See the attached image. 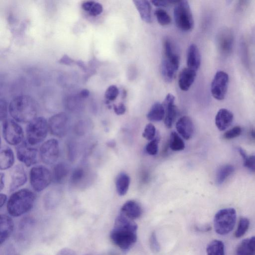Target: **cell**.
<instances>
[{"label":"cell","mask_w":255,"mask_h":255,"mask_svg":"<svg viewBox=\"0 0 255 255\" xmlns=\"http://www.w3.org/2000/svg\"><path fill=\"white\" fill-rule=\"evenodd\" d=\"M250 226L249 220L245 217L240 219L237 230L235 233V236L237 238L242 237L248 231Z\"/></svg>","instance_id":"obj_35"},{"label":"cell","mask_w":255,"mask_h":255,"mask_svg":"<svg viewBox=\"0 0 255 255\" xmlns=\"http://www.w3.org/2000/svg\"><path fill=\"white\" fill-rule=\"evenodd\" d=\"M88 171L84 167H78L72 172L70 177L71 185L77 187L82 185L88 177Z\"/></svg>","instance_id":"obj_29"},{"label":"cell","mask_w":255,"mask_h":255,"mask_svg":"<svg viewBox=\"0 0 255 255\" xmlns=\"http://www.w3.org/2000/svg\"><path fill=\"white\" fill-rule=\"evenodd\" d=\"M10 178V192L14 191L23 185L27 181V175L23 166L21 164L14 166L11 170Z\"/></svg>","instance_id":"obj_16"},{"label":"cell","mask_w":255,"mask_h":255,"mask_svg":"<svg viewBox=\"0 0 255 255\" xmlns=\"http://www.w3.org/2000/svg\"><path fill=\"white\" fill-rule=\"evenodd\" d=\"M7 114V103L5 100L1 99L0 100V118L1 122L6 119Z\"/></svg>","instance_id":"obj_43"},{"label":"cell","mask_w":255,"mask_h":255,"mask_svg":"<svg viewBox=\"0 0 255 255\" xmlns=\"http://www.w3.org/2000/svg\"><path fill=\"white\" fill-rule=\"evenodd\" d=\"M175 97L172 94H168L164 100L162 105L165 110L164 123L167 128H171L178 114L177 107L174 104Z\"/></svg>","instance_id":"obj_15"},{"label":"cell","mask_w":255,"mask_h":255,"mask_svg":"<svg viewBox=\"0 0 255 255\" xmlns=\"http://www.w3.org/2000/svg\"><path fill=\"white\" fill-rule=\"evenodd\" d=\"M178 132L185 139L192 137L194 133V125L191 118L187 116L180 118L176 123Z\"/></svg>","instance_id":"obj_17"},{"label":"cell","mask_w":255,"mask_h":255,"mask_svg":"<svg viewBox=\"0 0 255 255\" xmlns=\"http://www.w3.org/2000/svg\"><path fill=\"white\" fill-rule=\"evenodd\" d=\"M114 110L117 115H122L125 113L126 108L123 103H120L118 105L114 106Z\"/></svg>","instance_id":"obj_47"},{"label":"cell","mask_w":255,"mask_h":255,"mask_svg":"<svg viewBox=\"0 0 255 255\" xmlns=\"http://www.w3.org/2000/svg\"><path fill=\"white\" fill-rule=\"evenodd\" d=\"M7 196L5 194L0 193V207L1 208L6 201Z\"/></svg>","instance_id":"obj_52"},{"label":"cell","mask_w":255,"mask_h":255,"mask_svg":"<svg viewBox=\"0 0 255 255\" xmlns=\"http://www.w3.org/2000/svg\"><path fill=\"white\" fill-rule=\"evenodd\" d=\"M201 64V56L198 47L194 44H191L187 54V67L197 71Z\"/></svg>","instance_id":"obj_22"},{"label":"cell","mask_w":255,"mask_h":255,"mask_svg":"<svg viewBox=\"0 0 255 255\" xmlns=\"http://www.w3.org/2000/svg\"><path fill=\"white\" fill-rule=\"evenodd\" d=\"M169 146L173 151H180L185 148V144L180 136L175 131L171 133L169 137Z\"/></svg>","instance_id":"obj_33"},{"label":"cell","mask_w":255,"mask_h":255,"mask_svg":"<svg viewBox=\"0 0 255 255\" xmlns=\"http://www.w3.org/2000/svg\"><path fill=\"white\" fill-rule=\"evenodd\" d=\"M196 72L188 67L182 69L178 78V85L181 90L187 91L190 89L195 80Z\"/></svg>","instance_id":"obj_18"},{"label":"cell","mask_w":255,"mask_h":255,"mask_svg":"<svg viewBox=\"0 0 255 255\" xmlns=\"http://www.w3.org/2000/svg\"><path fill=\"white\" fill-rule=\"evenodd\" d=\"M159 141V137L157 136L149 142L145 147L146 152L151 155L157 154L158 152V145Z\"/></svg>","instance_id":"obj_38"},{"label":"cell","mask_w":255,"mask_h":255,"mask_svg":"<svg viewBox=\"0 0 255 255\" xmlns=\"http://www.w3.org/2000/svg\"><path fill=\"white\" fill-rule=\"evenodd\" d=\"M218 45L221 54L224 56L229 55L234 45V36L232 30L225 28L221 30L218 36Z\"/></svg>","instance_id":"obj_14"},{"label":"cell","mask_w":255,"mask_h":255,"mask_svg":"<svg viewBox=\"0 0 255 255\" xmlns=\"http://www.w3.org/2000/svg\"><path fill=\"white\" fill-rule=\"evenodd\" d=\"M0 190L1 191L4 186V174L0 173Z\"/></svg>","instance_id":"obj_53"},{"label":"cell","mask_w":255,"mask_h":255,"mask_svg":"<svg viewBox=\"0 0 255 255\" xmlns=\"http://www.w3.org/2000/svg\"><path fill=\"white\" fill-rule=\"evenodd\" d=\"M50 133L57 137L64 136L69 128V118L64 112L57 113L51 116L48 122Z\"/></svg>","instance_id":"obj_10"},{"label":"cell","mask_w":255,"mask_h":255,"mask_svg":"<svg viewBox=\"0 0 255 255\" xmlns=\"http://www.w3.org/2000/svg\"><path fill=\"white\" fill-rule=\"evenodd\" d=\"M49 130L47 120L42 117H36L29 122L26 128L27 142L31 145L43 141Z\"/></svg>","instance_id":"obj_4"},{"label":"cell","mask_w":255,"mask_h":255,"mask_svg":"<svg viewBox=\"0 0 255 255\" xmlns=\"http://www.w3.org/2000/svg\"><path fill=\"white\" fill-rule=\"evenodd\" d=\"M234 166L231 164H226L221 166L216 173V181L217 184L221 185L234 172Z\"/></svg>","instance_id":"obj_31"},{"label":"cell","mask_w":255,"mask_h":255,"mask_svg":"<svg viewBox=\"0 0 255 255\" xmlns=\"http://www.w3.org/2000/svg\"><path fill=\"white\" fill-rule=\"evenodd\" d=\"M56 255H76V254L72 249L65 248L60 250Z\"/></svg>","instance_id":"obj_48"},{"label":"cell","mask_w":255,"mask_h":255,"mask_svg":"<svg viewBox=\"0 0 255 255\" xmlns=\"http://www.w3.org/2000/svg\"><path fill=\"white\" fill-rule=\"evenodd\" d=\"M149 244L150 249L154 253L159 252L160 246L157 240L156 236L154 232H153L150 237Z\"/></svg>","instance_id":"obj_44"},{"label":"cell","mask_w":255,"mask_h":255,"mask_svg":"<svg viewBox=\"0 0 255 255\" xmlns=\"http://www.w3.org/2000/svg\"><path fill=\"white\" fill-rule=\"evenodd\" d=\"M134 5L138 10L141 19L147 23L152 21L151 6L147 0H133Z\"/></svg>","instance_id":"obj_26"},{"label":"cell","mask_w":255,"mask_h":255,"mask_svg":"<svg viewBox=\"0 0 255 255\" xmlns=\"http://www.w3.org/2000/svg\"><path fill=\"white\" fill-rule=\"evenodd\" d=\"M142 209L140 205L134 200L126 202L122 207L120 213L134 220L139 218L142 214Z\"/></svg>","instance_id":"obj_19"},{"label":"cell","mask_w":255,"mask_h":255,"mask_svg":"<svg viewBox=\"0 0 255 255\" xmlns=\"http://www.w3.org/2000/svg\"><path fill=\"white\" fill-rule=\"evenodd\" d=\"M236 255H255V236L245 239L239 244Z\"/></svg>","instance_id":"obj_27"},{"label":"cell","mask_w":255,"mask_h":255,"mask_svg":"<svg viewBox=\"0 0 255 255\" xmlns=\"http://www.w3.org/2000/svg\"><path fill=\"white\" fill-rule=\"evenodd\" d=\"M137 226L134 220L120 214L110 233L112 242L123 250L131 247L137 240Z\"/></svg>","instance_id":"obj_1"},{"label":"cell","mask_w":255,"mask_h":255,"mask_svg":"<svg viewBox=\"0 0 255 255\" xmlns=\"http://www.w3.org/2000/svg\"><path fill=\"white\" fill-rule=\"evenodd\" d=\"M29 179L32 188L36 192H40L51 183L52 173L45 166H35L30 170Z\"/></svg>","instance_id":"obj_7"},{"label":"cell","mask_w":255,"mask_h":255,"mask_svg":"<svg viewBox=\"0 0 255 255\" xmlns=\"http://www.w3.org/2000/svg\"><path fill=\"white\" fill-rule=\"evenodd\" d=\"M39 156L45 164L55 163L59 156V145L57 139L51 138L43 143L39 149Z\"/></svg>","instance_id":"obj_9"},{"label":"cell","mask_w":255,"mask_h":255,"mask_svg":"<svg viewBox=\"0 0 255 255\" xmlns=\"http://www.w3.org/2000/svg\"><path fill=\"white\" fill-rule=\"evenodd\" d=\"M244 165L251 172L255 173V155H247L243 158Z\"/></svg>","instance_id":"obj_42"},{"label":"cell","mask_w":255,"mask_h":255,"mask_svg":"<svg viewBox=\"0 0 255 255\" xmlns=\"http://www.w3.org/2000/svg\"><path fill=\"white\" fill-rule=\"evenodd\" d=\"M102 11V5L100 3L95 1L92 8L89 11V13L91 16H95L101 14Z\"/></svg>","instance_id":"obj_45"},{"label":"cell","mask_w":255,"mask_h":255,"mask_svg":"<svg viewBox=\"0 0 255 255\" xmlns=\"http://www.w3.org/2000/svg\"><path fill=\"white\" fill-rule=\"evenodd\" d=\"M14 162V155L12 150L9 146L3 145L0 147V169L6 170L10 168Z\"/></svg>","instance_id":"obj_23"},{"label":"cell","mask_w":255,"mask_h":255,"mask_svg":"<svg viewBox=\"0 0 255 255\" xmlns=\"http://www.w3.org/2000/svg\"><path fill=\"white\" fill-rule=\"evenodd\" d=\"M229 76L223 71H218L214 76L211 85L213 97L218 100H223L227 92Z\"/></svg>","instance_id":"obj_12"},{"label":"cell","mask_w":255,"mask_h":255,"mask_svg":"<svg viewBox=\"0 0 255 255\" xmlns=\"http://www.w3.org/2000/svg\"><path fill=\"white\" fill-rule=\"evenodd\" d=\"M154 14L159 24L162 26L169 24L171 18L167 12L163 9L159 8L155 10Z\"/></svg>","instance_id":"obj_34"},{"label":"cell","mask_w":255,"mask_h":255,"mask_svg":"<svg viewBox=\"0 0 255 255\" xmlns=\"http://www.w3.org/2000/svg\"><path fill=\"white\" fill-rule=\"evenodd\" d=\"M207 255H225L224 244L220 240L212 241L206 248Z\"/></svg>","instance_id":"obj_32"},{"label":"cell","mask_w":255,"mask_h":255,"mask_svg":"<svg viewBox=\"0 0 255 255\" xmlns=\"http://www.w3.org/2000/svg\"><path fill=\"white\" fill-rule=\"evenodd\" d=\"M165 117V110L162 104L159 102L152 105L148 112L147 119L151 122H159Z\"/></svg>","instance_id":"obj_28"},{"label":"cell","mask_w":255,"mask_h":255,"mask_svg":"<svg viewBox=\"0 0 255 255\" xmlns=\"http://www.w3.org/2000/svg\"><path fill=\"white\" fill-rule=\"evenodd\" d=\"M14 228L13 220L8 216L1 214L0 217V244L2 245L11 235Z\"/></svg>","instance_id":"obj_20"},{"label":"cell","mask_w":255,"mask_h":255,"mask_svg":"<svg viewBox=\"0 0 255 255\" xmlns=\"http://www.w3.org/2000/svg\"><path fill=\"white\" fill-rule=\"evenodd\" d=\"M155 133L156 129L154 125L148 123L145 127L142 136L148 140H151L155 138Z\"/></svg>","instance_id":"obj_40"},{"label":"cell","mask_w":255,"mask_h":255,"mask_svg":"<svg viewBox=\"0 0 255 255\" xmlns=\"http://www.w3.org/2000/svg\"><path fill=\"white\" fill-rule=\"evenodd\" d=\"M234 119L233 113L226 109H221L215 117V124L221 131L227 128L232 123Z\"/></svg>","instance_id":"obj_21"},{"label":"cell","mask_w":255,"mask_h":255,"mask_svg":"<svg viewBox=\"0 0 255 255\" xmlns=\"http://www.w3.org/2000/svg\"><path fill=\"white\" fill-rule=\"evenodd\" d=\"M174 18L176 26L184 31L194 27V19L190 5L187 0H179L174 8Z\"/></svg>","instance_id":"obj_6"},{"label":"cell","mask_w":255,"mask_h":255,"mask_svg":"<svg viewBox=\"0 0 255 255\" xmlns=\"http://www.w3.org/2000/svg\"><path fill=\"white\" fill-rule=\"evenodd\" d=\"M119 94V90L115 85L110 86L106 90L105 97L109 101H114Z\"/></svg>","instance_id":"obj_39"},{"label":"cell","mask_w":255,"mask_h":255,"mask_svg":"<svg viewBox=\"0 0 255 255\" xmlns=\"http://www.w3.org/2000/svg\"><path fill=\"white\" fill-rule=\"evenodd\" d=\"M249 134L252 139L255 141V128H252L250 131Z\"/></svg>","instance_id":"obj_54"},{"label":"cell","mask_w":255,"mask_h":255,"mask_svg":"<svg viewBox=\"0 0 255 255\" xmlns=\"http://www.w3.org/2000/svg\"><path fill=\"white\" fill-rule=\"evenodd\" d=\"M27 142L23 141L16 148L17 158L27 167L35 164L38 159V150Z\"/></svg>","instance_id":"obj_13"},{"label":"cell","mask_w":255,"mask_h":255,"mask_svg":"<svg viewBox=\"0 0 255 255\" xmlns=\"http://www.w3.org/2000/svg\"><path fill=\"white\" fill-rule=\"evenodd\" d=\"M2 123V135L4 140L10 145H17L23 141L22 128L14 120L6 119Z\"/></svg>","instance_id":"obj_8"},{"label":"cell","mask_w":255,"mask_h":255,"mask_svg":"<svg viewBox=\"0 0 255 255\" xmlns=\"http://www.w3.org/2000/svg\"><path fill=\"white\" fill-rule=\"evenodd\" d=\"M69 172L70 168L66 163L59 162L53 168L52 179L57 184L63 183L66 180Z\"/></svg>","instance_id":"obj_25"},{"label":"cell","mask_w":255,"mask_h":255,"mask_svg":"<svg viewBox=\"0 0 255 255\" xmlns=\"http://www.w3.org/2000/svg\"><path fill=\"white\" fill-rule=\"evenodd\" d=\"M164 55L161 64V74L166 81L170 82L179 67L180 57L174 52Z\"/></svg>","instance_id":"obj_11"},{"label":"cell","mask_w":255,"mask_h":255,"mask_svg":"<svg viewBox=\"0 0 255 255\" xmlns=\"http://www.w3.org/2000/svg\"><path fill=\"white\" fill-rule=\"evenodd\" d=\"M8 108L10 115L16 122L28 123L36 117L35 102L29 96L15 97L10 101Z\"/></svg>","instance_id":"obj_2"},{"label":"cell","mask_w":255,"mask_h":255,"mask_svg":"<svg viewBox=\"0 0 255 255\" xmlns=\"http://www.w3.org/2000/svg\"><path fill=\"white\" fill-rule=\"evenodd\" d=\"M90 94V92L88 89H83L79 93V96L82 98H86L88 97Z\"/></svg>","instance_id":"obj_51"},{"label":"cell","mask_w":255,"mask_h":255,"mask_svg":"<svg viewBox=\"0 0 255 255\" xmlns=\"http://www.w3.org/2000/svg\"><path fill=\"white\" fill-rule=\"evenodd\" d=\"M236 218V211L233 208L220 210L216 213L214 218L215 232L220 235L229 234L235 227Z\"/></svg>","instance_id":"obj_5"},{"label":"cell","mask_w":255,"mask_h":255,"mask_svg":"<svg viewBox=\"0 0 255 255\" xmlns=\"http://www.w3.org/2000/svg\"><path fill=\"white\" fill-rule=\"evenodd\" d=\"M35 200L33 192L27 189H22L13 193L7 203V211L12 217H19L31 209Z\"/></svg>","instance_id":"obj_3"},{"label":"cell","mask_w":255,"mask_h":255,"mask_svg":"<svg viewBox=\"0 0 255 255\" xmlns=\"http://www.w3.org/2000/svg\"><path fill=\"white\" fill-rule=\"evenodd\" d=\"M95 2V1L93 0L84 1L82 3L81 7L84 10L89 11Z\"/></svg>","instance_id":"obj_49"},{"label":"cell","mask_w":255,"mask_h":255,"mask_svg":"<svg viewBox=\"0 0 255 255\" xmlns=\"http://www.w3.org/2000/svg\"><path fill=\"white\" fill-rule=\"evenodd\" d=\"M89 127V124L88 121L81 120L78 122L75 126V133L79 136L83 135L87 132Z\"/></svg>","instance_id":"obj_36"},{"label":"cell","mask_w":255,"mask_h":255,"mask_svg":"<svg viewBox=\"0 0 255 255\" xmlns=\"http://www.w3.org/2000/svg\"><path fill=\"white\" fill-rule=\"evenodd\" d=\"M67 157L69 160L73 162L75 160L78 155V147L76 142L73 141H69L67 146Z\"/></svg>","instance_id":"obj_37"},{"label":"cell","mask_w":255,"mask_h":255,"mask_svg":"<svg viewBox=\"0 0 255 255\" xmlns=\"http://www.w3.org/2000/svg\"><path fill=\"white\" fill-rule=\"evenodd\" d=\"M59 62L65 65H70L73 62V60L68 56L65 55L59 60Z\"/></svg>","instance_id":"obj_50"},{"label":"cell","mask_w":255,"mask_h":255,"mask_svg":"<svg viewBox=\"0 0 255 255\" xmlns=\"http://www.w3.org/2000/svg\"><path fill=\"white\" fill-rule=\"evenodd\" d=\"M176 1L152 0L151 2L155 6L159 7H166L169 3H176Z\"/></svg>","instance_id":"obj_46"},{"label":"cell","mask_w":255,"mask_h":255,"mask_svg":"<svg viewBox=\"0 0 255 255\" xmlns=\"http://www.w3.org/2000/svg\"><path fill=\"white\" fill-rule=\"evenodd\" d=\"M242 132L241 127L236 126L225 132L223 134V137L226 139H231L239 136Z\"/></svg>","instance_id":"obj_41"},{"label":"cell","mask_w":255,"mask_h":255,"mask_svg":"<svg viewBox=\"0 0 255 255\" xmlns=\"http://www.w3.org/2000/svg\"><path fill=\"white\" fill-rule=\"evenodd\" d=\"M62 197L61 192L57 189L48 191L43 198L45 208L50 210L55 208L59 204Z\"/></svg>","instance_id":"obj_24"},{"label":"cell","mask_w":255,"mask_h":255,"mask_svg":"<svg viewBox=\"0 0 255 255\" xmlns=\"http://www.w3.org/2000/svg\"><path fill=\"white\" fill-rule=\"evenodd\" d=\"M130 178L126 173L122 172L117 176L116 187L117 193L120 196H124L127 193Z\"/></svg>","instance_id":"obj_30"}]
</instances>
